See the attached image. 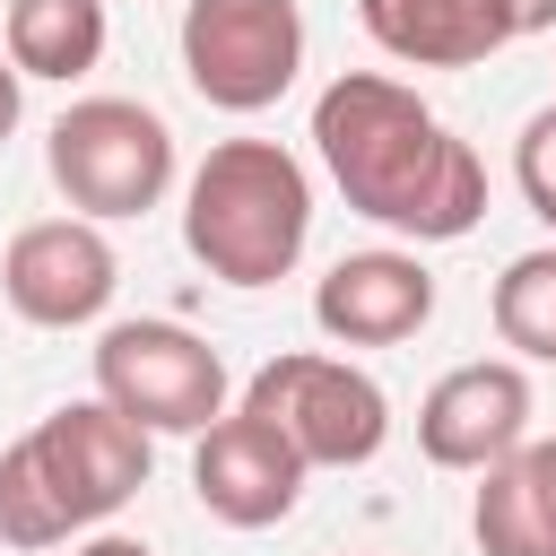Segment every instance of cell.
Segmentation results:
<instances>
[{"label": "cell", "instance_id": "1", "mask_svg": "<svg viewBox=\"0 0 556 556\" xmlns=\"http://www.w3.org/2000/svg\"><path fill=\"white\" fill-rule=\"evenodd\" d=\"M313 148L356 217L408 235V243H460L486 217V165L478 148L400 78L339 70L313 96Z\"/></svg>", "mask_w": 556, "mask_h": 556}, {"label": "cell", "instance_id": "2", "mask_svg": "<svg viewBox=\"0 0 556 556\" xmlns=\"http://www.w3.org/2000/svg\"><path fill=\"white\" fill-rule=\"evenodd\" d=\"M148 486V434L113 400H61L0 452V547H61L104 530Z\"/></svg>", "mask_w": 556, "mask_h": 556}, {"label": "cell", "instance_id": "3", "mask_svg": "<svg viewBox=\"0 0 556 556\" xmlns=\"http://www.w3.org/2000/svg\"><path fill=\"white\" fill-rule=\"evenodd\" d=\"M182 243L217 287H278L313 243V182L278 139H217L182 182Z\"/></svg>", "mask_w": 556, "mask_h": 556}, {"label": "cell", "instance_id": "4", "mask_svg": "<svg viewBox=\"0 0 556 556\" xmlns=\"http://www.w3.org/2000/svg\"><path fill=\"white\" fill-rule=\"evenodd\" d=\"M43 165L70 217H148L174 191V130L139 96H78L43 139Z\"/></svg>", "mask_w": 556, "mask_h": 556}, {"label": "cell", "instance_id": "5", "mask_svg": "<svg viewBox=\"0 0 556 556\" xmlns=\"http://www.w3.org/2000/svg\"><path fill=\"white\" fill-rule=\"evenodd\" d=\"M243 408L261 426H278L295 443L304 469H365L391 443V400L365 365L321 356V348H287L243 382Z\"/></svg>", "mask_w": 556, "mask_h": 556}, {"label": "cell", "instance_id": "6", "mask_svg": "<svg viewBox=\"0 0 556 556\" xmlns=\"http://www.w3.org/2000/svg\"><path fill=\"white\" fill-rule=\"evenodd\" d=\"M96 400L139 434H208L226 417V356L182 321H113L96 339Z\"/></svg>", "mask_w": 556, "mask_h": 556}, {"label": "cell", "instance_id": "7", "mask_svg": "<svg viewBox=\"0 0 556 556\" xmlns=\"http://www.w3.org/2000/svg\"><path fill=\"white\" fill-rule=\"evenodd\" d=\"M304 70L295 0H182V78L217 113H269Z\"/></svg>", "mask_w": 556, "mask_h": 556}, {"label": "cell", "instance_id": "8", "mask_svg": "<svg viewBox=\"0 0 556 556\" xmlns=\"http://www.w3.org/2000/svg\"><path fill=\"white\" fill-rule=\"evenodd\" d=\"M113 287H122V261H113V243H104L96 217H35V226H17L9 252H0V295H9V313L35 321V330H78V321H96V313L113 304Z\"/></svg>", "mask_w": 556, "mask_h": 556}, {"label": "cell", "instance_id": "9", "mask_svg": "<svg viewBox=\"0 0 556 556\" xmlns=\"http://www.w3.org/2000/svg\"><path fill=\"white\" fill-rule=\"evenodd\" d=\"M521 443H530V374H521V356H469L417 400V452L434 469L486 478Z\"/></svg>", "mask_w": 556, "mask_h": 556}, {"label": "cell", "instance_id": "10", "mask_svg": "<svg viewBox=\"0 0 556 556\" xmlns=\"http://www.w3.org/2000/svg\"><path fill=\"white\" fill-rule=\"evenodd\" d=\"M304 460L278 426H261L252 408H226L208 434H191V495L208 521L226 530H278L304 504Z\"/></svg>", "mask_w": 556, "mask_h": 556}, {"label": "cell", "instance_id": "11", "mask_svg": "<svg viewBox=\"0 0 556 556\" xmlns=\"http://www.w3.org/2000/svg\"><path fill=\"white\" fill-rule=\"evenodd\" d=\"M313 321L339 348H400L434 321V269L417 252H348L321 269Z\"/></svg>", "mask_w": 556, "mask_h": 556}, {"label": "cell", "instance_id": "12", "mask_svg": "<svg viewBox=\"0 0 556 556\" xmlns=\"http://www.w3.org/2000/svg\"><path fill=\"white\" fill-rule=\"evenodd\" d=\"M356 17L408 70H478L486 52L513 43L495 0H356Z\"/></svg>", "mask_w": 556, "mask_h": 556}, {"label": "cell", "instance_id": "13", "mask_svg": "<svg viewBox=\"0 0 556 556\" xmlns=\"http://www.w3.org/2000/svg\"><path fill=\"white\" fill-rule=\"evenodd\" d=\"M469 539L478 556H556V434H530L513 460L486 469Z\"/></svg>", "mask_w": 556, "mask_h": 556}, {"label": "cell", "instance_id": "14", "mask_svg": "<svg viewBox=\"0 0 556 556\" xmlns=\"http://www.w3.org/2000/svg\"><path fill=\"white\" fill-rule=\"evenodd\" d=\"M104 0H9V70L17 78H87L104 61Z\"/></svg>", "mask_w": 556, "mask_h": 556}, {"label": "cell", "instance_id": "15", "mask_svg": "<svg viewBox=\"0 0 556 556\" xmlns=\"http://www.w3.org/2000/svg\"><path fill=\"white\" fill-rule=\"evenodd\" d=\"M486 313H495V339L521 365H556V243L513 252L504 278H495V295H486Z\"/></svg>", "mask_w": 556, "mask_h": 556}, {"label": "cell", "instance_id": "16", "mask_svg": "<svg viewBox=\"0 0 556 556\" xmlns=\"http://www.w3.org/2000/svg\"><path fill=\"white\" fill-rule=\"evenodd\" d=\"M513 182H521L530 217H539V226L556 235V104L521 122V139H513Z\"/></svg>", "mask_w": 556, "mask_h": 556}, {"label": "cell", "instance_id": "17", "mask_svg": "<svg viewBox=\"0 0 556 556\" xmlns=\"http://www.w3.org/2000/svg\"><path fill=\"white\" fill-rule=\"evenodd\" d=\"M513 35H556V0H495Z\"/></svg>", "mask_w": 556, "mask_h": 556}, {"label": "cell", "instance_id": "18", "mask_svg": "<svg viewBox=\"0 0 556 556\" xmlns=\"http://www.w3.org/2000/svg\"><path fill=\"white\" fill-rule=\"evenodd\" d=\"M70 556H156L148 539H122V530H96V539H78Z\"/></svg>", "mask_w": 556, "mask_h": 556}, {"label": "cell", "instance_id": "19", "mask_svg": "<svg viewBox=\"0 0 556 556\" xmlns=\"http://www.w3.org/2000/svg\"><path fill=\"white\" fill-rule=\"evenodd\" d=\"M17 113H26V78L0 61V148H9V130H17Z\"/></svg>", "mask_w": 556, "mask_h": 556}]
</instances>
